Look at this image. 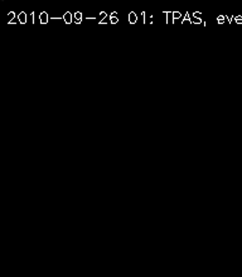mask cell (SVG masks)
Wrapping results in <instances>:
<instances>
[{"instance_id":"obj_1","label":"cell","mask_w":242,"mask_h":277,"mask_svg":"<svg viewBox=\"0 0 242 277\" xmlns=\"http://www.w3.org/2000/svg\"><path fill=\"white\" fill-rule=\"evenodd\" d=\"M63 20L66 24H71L74 22V16H73V14H71V11H66L63 14Z\"/></svg>"},{"instance_id":"obj_2","label":"cell","mask_w":242,"mask_h":277,"mask_svg":"<svg viewBox=\"0 0 242 277\" xmlns=\"http://www.w3.org/2000/svg\"><path fill=\"white\" fill-rule=\"evenodd\" d=\"M39 22H40V24H47V23L49 22V16H48V13H47V11L40 13V15H39Z\"/></svg>"},{"instance_id":"obj_3","label":"cell","mask_w":242,"mask_h":277,"mask_svg":"<svg viewBox=\"0 0 242 277\" xmlns=\"http://www.w3.org/2000/svg\"><path fill=\"white\" fill-rule=\"evenodd\" d=\"M27 20H28L27 13H24V11H20L19 14H18V22H19L20 24H25V23H27Z\"/></svg>"},{"instance_id":"obj_4","label":"cell","mask_w":242,"mask_h":277,"mask_svg":"<svg viewBox=\"0 0 242 277\" xmlns=\"http://www.w3.org/2000/svg\"><path fill=\"white\" fill-rule=\"evenodd\" d=\"M73 16H74V23H76V24H81V23H82L83 15H82L81 11H76V13L73 14Z\"/></svg>"},{"instance_id":"obj_5","label":"cell","mask_w":242,"mask_h":277,"mask_svg":"<svg viewBox=\"0 0 242 277\" xmlns=\"http://www.w3.org/2000/svg\"><path fill=\"white\" fill-rule=\"evenodd\" d=\"M127 19H129V23H130V24H135V23L137 22V15H136V13H134V11L129 13Z\"/></svg>"},{"instance_id":"obj_6","label":"cell","mask_w":242,"mask_h":277,"mask_svg":"<svg viewBox=\"0 0 242 277\" xmlns=\"http://www.w3.org/2000/svg\"><path fill=\"white\" fill-rule=\"evenodd\" d=\"M192 24V22H190V14L189 13H185V15H184V18L182 19V24Z\"/></svg>"},{"instance_id":"obj_7","label":"cell","mask_w":242,"mask_h":277,"mask_svg":"<svg viewBox=\"0 0 242 277\" xmlns=\"http://www.w3.org/2000/svg\"><path fill=\"white\" fill-rule=\"evenodd\" d=\"M165 14H166V24L173 23L174 22L173 20V13L172 11H165Z\"/></svg>"},{"instance_id":"obj_8","label":"cell","mask_w":242,"mask_h":277,"mask_svg":"<svg viewBox=\"0 0 242 277\" xmlns=\"http://www.w3.org/2000/svg\"><path fill=\"white\" fill-rule=\"evenodd\" d=\"M226 20H227L226 15H219V16H217V23H218V24H224V23H226Z\"/></svg>"},{"instance_id":"obj_9","label":"cell","mask_w":242,"mask_h":277,"mask_svg":"<svg viewBox=\"0 0 242 277\" xmlns=\"http://www.w3.org/2000/svg\"><path fill=\"white\" fill-rule=\"evenodd\" d=\"M106 18H107V14H106L105 11H101V13H100V14H98V23L103 22V20H105Z\"/></svg>"},{"instance_id":"obj_10","label":"cell","mask_w":242,"mask_h":277,"mask_svg":"<svg viewBox=\"0 0 242 277\" xmlns=\"http://www.w3.org/2000/svg\"><path fill=\"white\" fill-rule=\"evenodd\" d=\"M15 18H16V15H15L14 11H10L9 14H8V20H9V23H11L13 20H15ZM9 23H8V24H9Z\"/></svg>"},{"instance_id":"obj_11","label":"cell","mask_w":242,"mask_h":277,"mask_svg":"<svg viewBox=\"0 0 242 277\" xmlns=\"http://www.w3.org/2000/svg\"><path fill=\"white\" fill-rule=\"evenodd\" d=\"M182 18V13H179V11H173V20L175 22L177 19H180Z\"/></svg>"},{"instance_id":"obj_12","label":"cell","mask_w":242,"mask_h":277,"mask_svg":"<svg viewBox=\"0 0 242 277\" xmlns=\"http://www.w3.org/2000/svg\"><path fill=\"white\" fill-rule=\"evenodd\" d=\"M108 20H110L111 24H117L119 23V18H117V16H108Z\"/></svg>"},{"instance_id":"obj_13","label":"cell","mask_w":242,"mask_h":277,"mask_svg":"<svg viewBox=\"0 0 242 277\" xmlns=\"http://www.w3.org/2000/svg\"><path fill=\"white\" fill-rule=\"evenodd\" d=\"M190 22L193 23V24H202V19H197V18H194V16H190Z\"/></svg>"},{"instance_id":"obj_14","label":"cell","mask_w":242,"mask_h":277,"mask_svg":"<svg viewBox=\"0 0 242 277\" xmlns=\"http://www.w3.org/2000/svg\"><path fill=\"white\" fill-rule=\"evenodd\" d=\"M192 16H194V18H197V19H202V13H199V11H195L192 14Z\"/></svg>"},{"instance_id":"obj_15","label":"cell","mask_w":242,"mask_h":277,"mask_svg":"<svg viewBox=\"0 0 242 277\" xmlns=\"http://www.w3.org/2000/svg\"><path fill=\"white\" fill-rule=\"evenodd\" d=\"M235 18H236V24H242V15H236L235 16Z\"/></svg>"},{"instance_id":"obj_16","label":"cell","mask_w":242,"mask_h":277,"mask_svg":"<svg viewBox=\"0 0 242 277\" xmlns=\"http://www.w3.org/2000/svg\"><path fill=\"white\" fill-rule=\"evenodd\" d=\"M34 19H35L34 13H30V16H29V20H30V23H34Z\"/></svg>"},{"instance_id":"obj_17","label":"cell","mask_w":242,"mask_h":277,"mask_svg":"<svg viewBox=\"0 0 242 277\" xmlns=\"http://www.w3.org/2000/svg\"><path fill=\"white\" fill-rule=\"evenodd\" d=\"M141 16H143V23H146V14H145V11L141 13Z\"/></svg>"},{"instance_id":"obj_18","label":"cell","mask_w":242,"mask_h":277,"mask_svg":"<svg viewBox=\"0 0 242 277\" xmlns=\"http://www.w3.org/2000/svg\"><path fill=\"white\" fill-rule=\"evenodd\" d=\"M110 16H117V11H114V13H111V15Z\"/></svg>"}]
</instances>
